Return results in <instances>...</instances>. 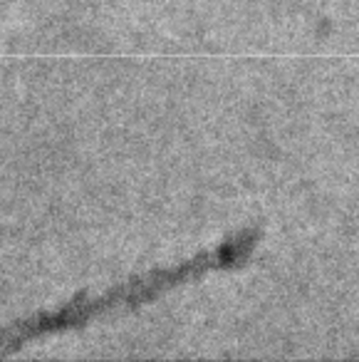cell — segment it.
Wrapping results in <instances>:
<instances>
[{
	"mask_svg": "<svg viewBox=\"0 0 359 362\" xmlns=\"http://www.w3.org/2000/svg\"><path fill=\"white\" fill-rule=\"evenodd\" d=\"M255 241H258V233L255 231H240L238 236L220 243L213 251L201 253L194 261L179 263L174 268L149 271L144 276L131 278V281L117 283V286L107 288L105 293H100L95 298L82 296L65 303V305L55 308V310H42L30 317L11 322V325L0 327V357L11 355L18 347L28 345L33 340H40V337L75 330V327H82L92 320H100V317H107L117 310H124V308H134L139 303H151L161 293L169 291V288L186 281H196V278L213 271V268L238 266L253 251Z\"/></svg>",
	"mask_w": 359,
	"mask_h": 362,
	"instance_id": "1",
	"label": "cell"
}]
</instances>
